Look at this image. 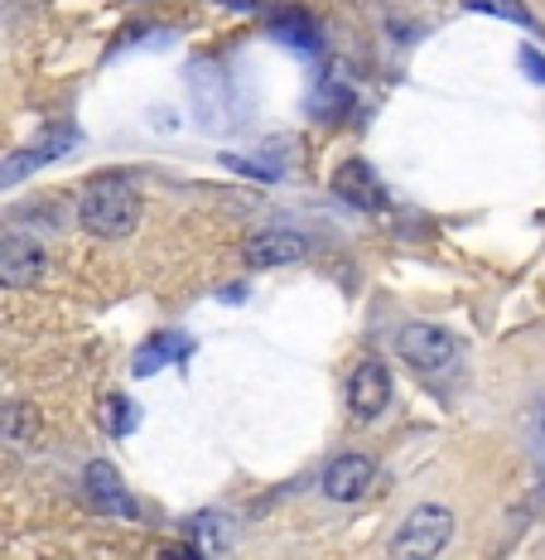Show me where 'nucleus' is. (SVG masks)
<instances>
[{"label": "nucleus", "mask_w": 545, "mask_h": 560, "mask_svg": "<svg viewBox=\"0 0 545 560\" xmlns=\"http://www.w3.org/2000/svg\"><path fill=\"white\" fill-rule=\"evenodd\" d=\"M78 223L102 242L131 237L135 223H141V194H135V184L126 174H97V179H87L83 198H78Z\"/></svg>", "instance_id": "1"}, {"label": "nucleus", "mask_w": 545, "mask_h": 560, "mask_svg": "<svg viewBox=\"0 0 545 560\" xmlns=\"http://www.w3.org/2000/svg\"><path fill=\"white\" fill-rule=\"evenodd\" d=\"M193 102H199V121H208V131H223L227 121V92H223V78L217 68H193Z\"/></svg>", "instance_id": "13"}, {"label": "nucleus", "mask_w": 545, "mask_h": 560, "mask_svg": "<svg viewBox=\"0 0 545 560\" xmlns=\"http://www.w3.org/2000/svg\"><path fill=\"white\" fill-rule=\"evenodd\" d=\"M377 478V464L367 459V454H339V459L323 469V493L333 498V503H357V498L372 488Z\"/></svg>", "instance_id": "10"}, {"label": "nucleus", "mask_w": 545, "mask_h": 560, "mask_svg": "<svg viewBox=\"0 0 545 560\" xmlns=\"http://www.w3.org/2000/svg\"><path fill=\"white\" fill-rule=\"evenodd\" d=\"M223 5H232V10H241V15H251V10H257V0H223Z\"/></svg>", "instance_id": "22"}, {"label": "nucleus", "mask_w": 545, "mask_h": 560, "mask_svg": "<svg viewBox=\"0 0 545 560\" xmlns=\"http://www.w3.org/2000/svg\"><path fill=\"white\" fill-rule=\"evenodd\" d=\"M463 10H478V15H493V20H512V25L541 34V20L531 15L521 0H463Z\"/></svg>", "instance_id": "16"}, {"label": "nucleus", "mask_w": 545, "mask_h": 560, "mask_svg": "<svg viewBox=\"0 0 545 560\" xmlns=\"http://www.w3.org/2000/svg\"><path fill=\"white\" fill-rule=\"evenodd\" d=\"M391 406V372L387 363H377V358H367V363L353 368V382H347V411L353 420H377L381 411Z\"/></svg>", "instance_id": "5"}, {"label": "nucleus", "mask_w": 545, "mask_h": 560, "mask_svg": "<svg viewBox=\"0 0 545 560\" xmlns=\"http://www.w3.org/2000/svg\"><path fill=\"white\" fill-rule=\"evenodd\" d=\"M247 266L251 271H275V266H295V261H305L309 256V237L305 232H295V228H265L257 232V237L247 242Z\"/></svg>", "instance_id": "6"}, {"label": "nucleus", "mask_w": 545, "mask_h": 560, "mask_svg": "<svg viewBox=\"0 0 545 560\" xmlns=\"http://www.w3.org/2000/svg\"><path fill=\"white\" fill-rule=\"evenodd\" d=\"M0 435L20 440V445H29V440H39V411H34L29 401H10L5 411H0Z\"/></svg>", "instance_id": "15"}, {"label": "nucleus", "mask_w": 545, "mask_h": 560, "mask_svg": "<svg viewBox=\"0 0 545 560\" xmlns=\"http://www.w3.org/2000/svg\"><path fill=\"white\" fill-rule=\"evenodd\" d=\"M83 488H87V503L97 512H107V517H135V498L126 493L121 474H116V464L107 459H92L87 474H83Z\"/></svg>", "instance_id": "9"}, {"label": "nucleus", "mask_w": 545, "mask_h": 560, "mask_svg": "<svg viewBox=\"0 0 545 560\" xmlns=\"http://www.w3.org/2000/svg\"><path fill=\"white\" fill-rule=\"evenodd\" d=\"M223 165L232 174H251V179H265V184L275 179V170H261V165H251V160H241V155H223Z\"/></svg>", "instance_id": "19"}, {"label": "nucleus", "mask_w": 545, "mask_h": 560, "mask_svg": "<svg viewBox=\"0 0 545 560\" xmlns=\"http://www.w3.org/2000/svg\"><path fill=\"white\" fill-rule=\"evenodd\" d=\"M183 358H193V338H189V334H179V329H165V334L150 338L141 353H135L131 372H135V377H150V372L174 368V363H183Z\"/></svg>", "instance_id": "12"}, {"label": "nucleus", "mask_w": 545, "mask_h": 560, "mask_svg": "<svg viewBox=\"0 0 545 560\" xmlns=\"http://www.w3.org/2000/svg\"><path fill=\"white\" fill-rule=\"evenodd\" d=\"M165 560H208V556L199 551V546H169Z\"/></svg>", "instance_id": "20"}, {"label": "nucleus", "mask_w": 545, "mask_h": 560, "mask_svg": "<svg viewBox=\"0 0 545 560\" xmlns=\"http://www.w3.org/2000/svg\"><path fill=\"white\" fill-rule=\"evenodd\" d=\"M189 532H193V541H199L203 556H223L227 541H232V527H227L223 512H199V517L189 522Z\"/></svg>", "instance_id": "14"}, {"label": "nucleus", "mask_w": 545, "mask_h": 560, "mask_svg": "<svg viewBox=\"0 0 545 560\" xmlns=\"http://www.w3.org/2000/svg\"><path fill=\"white\" fill-rule=\"evenodd\" d=\"M541 435H545V411H541Z\"/></svg>", "instance_id": "23"}, {"label": "nucleus", "mask_w": 545, "mask_h": 560, "mask_svg": "<svg viewBox=\"0 0 545 560\" xmlns=\"http://www.w3.org/2000/svg\"><path fill=\"white\" fill-rule=\"evenodd\" d=\"M97 416H102V425H107V435H116V440L135 430V406L126 401V396H107Z\"/></svg>", "instance_id": "17"}, {"label": "nucleus", "mask_w": 545, "mask_h": 560, "mask_svg": "<svg viewBox=\"0 0 545 560\" xmlns=\"http://www.w3.org/2000/svg\"><path fill=\"white\" fill-rule=\"evenodd\" d=\"M217 300H223V305H232V300H247V285H227Z\"/></svg>", "instance_id": "21"}, {"label": "nucleus", "mask_w": 545, "mask_h": 560, "mask_svg": "<svg viewBox=\"0 0 545 560\" xmlns=\"http://www.w3.org/2000/svg\"><path fill=\"white\" fill-rule=\"evenodd\" d=\"M449 536H454V512L445 503H420L405 512V522L396 527V536H391L387 556L391 560H435L449 546Z\"/></svg>", "instance_id": "2"}, {"label": "nucleus", "mask_w": 545, "mask_h": 560, "mask_svg": "<svg viewBox=\"0 0 545 560\" xmlns=\"http://www.w3.org/2000/svg\"><path fill=\"white\" fill-rule=\"evenodd\" d=\"M396 353L411 363L420 377H454L459 372V358H463V343L449 329L439 324H405L396 334Z\"/></svg>", "instance_id": "3"}, {"label": "nucleus", "mask_w": 545, "mask_h": 560, "mask_svg": "<svg viewBox=\"0 0 545 560\" xmlns=\"http://www.w3.org/2000/svg\"><path fill=\"white\" fill-rule=\"evenodd\" d=\"M271 34L285 44V49H295V54H305V58L323 54V34L315 25V15H309V10H299V5L275 10V15H271Z\"/></svg>", "instance_id": "11"}, {"label": "nucleus", "mask_w": 545, "mask_h": 560, "mask_svg": "<svg viewBox=\"0 0 545 560\" xmlns=\"http://www.w3.org/2000/svg\"><path fill=\"white\" fill-rule=\"evenodd\" d=\"M517 63H521V73H526L531 83H541V88H545V54H536V49H521Z\"/></svg>", "instance_id": "18"}, {"label": "nucleus", "mask_w": 545, "mask_h": 560, "mask_svg": "<svg viewBox=\"0 0 545 560\" xmlns=\"http://www.w3.org/2000/svg\"><path fill=\"white\" fill-rule=\"evenodd\" d=\"M78 145V126H49L34 145H25V150H15V155L0 165V189H10V184H20V179H29L39 165H49V160H58V155H68V150Z\"/></svg>", "instance_id": "4"}, {"label": "nucleus", "mask_w": 545, "mask_h": 560, "mask_svg": "<svg viewBox=\"0 0 545 560\" xmlns=\"http://www.w3.org/2000/svg\"><path fill=\"white\" fill-rule=\"evenodd\" d=\"M333 194H339L343 203L363 208V213H387L391 208L387 184L377 179V170L367 165V160H347V165H339V174H333Z\"/></svg>", "instance_id": "7"}, {"label": "nucleus", "mask_w": 545, "mask_h": 560, "mask_svg": "<svg viewBox=\"0 0 545 560\" xmlns=\"http://www.w3.org/2000/svg\"><path fill=\"white\" fill-rule=\"evenodd\" d=\"M44 276V247L34 237H20V232H5L0 237V285L25 290Z\"/></svg>", "instance_id": "8"}]
</instances>
